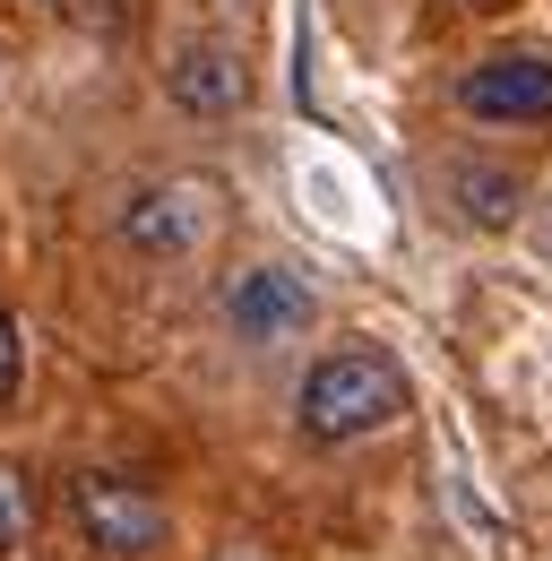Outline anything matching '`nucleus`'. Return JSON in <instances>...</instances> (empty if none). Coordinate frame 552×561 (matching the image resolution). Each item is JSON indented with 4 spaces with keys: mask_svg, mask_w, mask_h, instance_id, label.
Returning a JSON list of instances; mask_svg holds the SVG:
<instances>
[{
    "mask_svg": "<svg viewBox=\"0 0 552 561\" xmlns=\"http://www.w3.org/2000/svg\"><path fill=\"white\" fill-rule=\"evenodd\" d=\"M173 104L199 113V122L233 113V104H242V70H233V53H225V44H191V53L173 61Z\"/></svg>",
    "mask_w": 552,
    "mask_h": 561,
    "instance_id": "6",
    "label": "nucleus"
},
{
    "mask_svg": "<svg viewBox=\"0 0 552 561\" xmlns=\"http://www.w3.org/2000/svg\"><path fill=\"white\" fill-rule=\"evenodd\" d=\"M18 398V320H9V302H0V407Z\"/></svg>",
    "mask_w": 552,
    "mask_h": 561,
    "instance_id": "9",
    "label": "nucleus"
},
{
    "mask_svg": "<svg viewBox=\"0 0 552 561\" xmlns=\"http://www.w3.org/2000/svg\"><path fill=\"white\" fill-rule=\"evenodd\" d=\"M389 415H406V371L389 354H329L302 380V432L311 440H354Z\"/></svg>",
    "mask_w": 552,
    "mask_h": 561,
    "instance_id": "1",
    "label": "nucleus"
},
{
    "mask_svg": "<svg viewBox=\"0 0 552 561\" xmlns=\"http://www.w3.org/2000/svg\"><path fill=\"white\" fill-rule=\"evenodd\" d=\"M467 113H475V122H509V130L552 122V61H536V53H501V61L467 70Z\"/></svg>",
    "mask_w": 552,
    "mask_h": 561,
    "instance_id": "3",
    "label": "nucleus"
},
{
    "mask_svg": "<svg viewBox=\"0 0 552 561\" xmlns=\"http://www.w3.org/2000/svg\"><path fill=\"white\" fill-rule=\"evenodd\" d=\"M225 320H233L242 346L302 337V320H311V285L285 277V268H251V277H233V294H225Z\"/></svg>",
    "mask_w": 552,
    "mask_h": 561,
    "instance_id": "4",
    "label": "nucleus"
},
{
    "mask_svg": "<svg viewBox=\"0 0 552 561\" xmlns=\"http://www.w3.org/2000/svg\"><path fill=\"white\" fill-rule=\"evenodd\" d=\"M467 191H475V216H483V225H501V216L518 208V191L501 199V182H492V173H467Z\"/></svg>",
    "mask_w": 552,
    "mask_h": 561,
    "instance_id": "8",
    "label": "nucleus"
},
{
    "mask_svg": "<svg viewBox=\"0 0 552 561\" xmlns=\"http://www.w3.org/2000/svg\"><path fill=\"white\" fill-rule=\"evenodd\" d=\"M69 510H78L87 545H104V553H122V561L164 545V501L122 484V476H78V484H69Z\"/></svg>",
    "mask_w": 552,
    "mask_h": 561,
    "instance_id": "2",
    "label": "nucleus"
},
{
    "mask_svg": "<svg viewBox=\"0 0 552 561\" xmlns=\"http://www.w3.org/2000/svg\"><path fill=\"white\" fill-rule=\"evenodd\" d=\"M130 251H191L199 242V191H138L122 208Z\"/></svg>",
    "mask_w": 552,
    "mask_h": 561,
    "instance_id": "5",
    "label": "nucleus"
},
{
    "mask_svg": "<svg viewBox=\"0 0 552 561\" xmlns=\"http://www.w3.org/2000/svg\"><path fill=\"white\" fill-rule=\"evenodd\" d=\"M26 527H35V492L18 467H0V553H18L26 545Z\"/></svg>",
    "mask_w": 552,
    "mask_h": 561,
    "instance_id": "7",
    "label": "nucleus"
}]
</instances>
